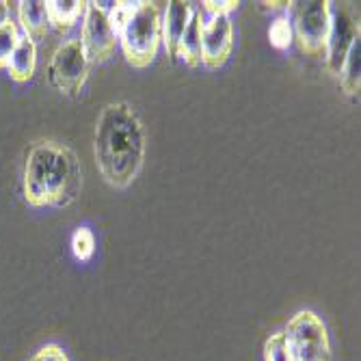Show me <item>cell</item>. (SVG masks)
<instances>
[{
	"instance_id": "9",
	"label": "cell",
	"mask_w": 361,
	"mask_h": 361,
	"mask_svg": "<svg viewBox=\"0 0 361 361\" xmlns=\"http://www.w3.org/2000/svg\"><path fill=\"white\" fill-rule=\"evenodd\" d=\"M234 50V24L229 16H206L202 28V65L219 70Z\"/></svg>"
},
{
	"instance_id": "13",
	"label": "cell",
	"mask_w": 361,
	"mask_h": 361,
	"mask_svg": "<svg viewBox=\"0 0 361 361\" xmlns=\"http://www.w3.org/2000/svg\"><path fill=\"white\" fill-rule=\"evenodd\" d=\"M206 22V13L202 11V7H195L190 22L182 35L180 42V50H178V59H182L190 68H197L202 65V28Z\"/></svg>"
},
{
	"instance_id": "22",
	"label": "cell",
	"mask_w": 361,
	"mask_h": 361,
	"mask_svg": "<svg viewBox=\"0 0 361 361\" xmlns=\"http://www.w3.org/2000/svg\"><path fill=\"white\" fill-rule=\"evenodd\" d=\"M30 361H70L68 353H65L59 344H46L42 346Z\"/></svg>"
},
{
	"instance_id": "10",
	"label": "cell",
	"mask_w": 361,
	"mask_h": 361,
	"mask_svg": "<svg viewBox=\"0 0 361 361\" xmlns=\"http://www.w3.org/2000/svg\"><path fill=\"white\" fill-rule=\"evenodd\" d=\"M192 5L190 3H180V0H171L167 3L165 16L160 20V35H162V44L167 48V54L176 61L178 59V50H180V42L184 30L190 22L192 16Z\"/></svg>"
},
{
	"instance_id": "1",
	"label": "cell",
	"mask_w": 361,
	"mask_h": 361,
	"mask_svg": "<svg viewBox=\"0 0 361 361\" xmlns=\"http://www.w3.org/2000/svg\"><path fill=\"white\" fill-rule=\"evenodd\" d=\"M93 154L102 178L115 186H130L145 160V130L137 111L126 102L106 104L95 123Z\"/></svg>"
},
{
	"instance_id": "16",
	"label": "cell",
	"mask_w": 361,
	"mask_h": 361,
	"mask_svg": "<svg viewBox=\"0 0 361 361\" xmlns=\"http://www.w3.org/2000/svg\"><path fill=\"white\" fill-rule=\"evenodd\" d=\"M20 37H22V30H20L18 22H13L9 18L7 22L0 24V70L7 68V63H9Z\"/></svg>"
},
{
	"instance_id": "18",
	"label": "cell",
	"mask_w": 361,
	"mask_h": 361,
	"mask_svg": "<svg viewBox=\"0 0 361 361\" xmlns=\"http://www.w3.org/2000/svg\"><path fill=\"white\" fill-rule=\"evenodd\" d=\"M72 253L80 262H89L95 253V236L89 227H78L72 236Z\"/></svg>"
},
{
	"instance_id": "8",
	"label": "cell",
	"mask_w": 361,
	"mask_h": 361,
	"mask_svg": "<svg viewBox=\"0 0 361 361\" xmlns=\"http://www.w3.org/2000/svg\"><path fill=\"white\" fill-rule=\"evenodd\" d=\"M361 37L359 22L348 5H334L331 3V28L329 39H326V68L331 74L340 76V70L344 65V59L355 44V39Z\"/></svg>"
},
{
	"instance_id": "19",
	"label": "cell",
	"mask_w": 361,
	"mask_h": 361,
	"mask_svg": "<svg viewBox=\"0 0 361 361\" xmlns=\"http://www.w3.org/2000/svg\"><path fill=\"white\" fill-rule=\"evenodd\" d=\"M139 3H141V0H139ZM139 3H128V0H119V3H111V7L106 9L109 22H111L113 30L117 32V37H119L121 28L126 26V22L133 18V13L137 11Z\"/></svg>"
},
{
	"instance_id": "11",
	"label": "cell",
	"mask_w": 361,
	"mask_h": 361,
	"mask_svg": "<svg viewBox=\"0 0 361 361\" xmlns=\"http://www.w3.org/2000/svg\"><path fill=\"white\" fill-rule=\"evenodd\" d=\"M18 22L22 35L30 37L35 44L37 39L46 37V32L50 30V20L44 0H22V3H18Z\"/></svg>"
},
{
	"instance_id": "7",
	"label": "cell",
	"mask_w": 361,
	"mask_h": 361,
	"mask_svg": "<svg viewBox=\"0 0 361 361\" xmlns=\"http://www.w3.org/2000/svg\"><path fill=\"white\" fill-rule=\"evenodd\" d=\"M89 65L80 39L63 42L48 63L50 85L65 95H76L89 78Z\"/></svg>"
},
{
	"instance_id": "20",
	"label": "cell",
	"mask_w": 361,
	"mask_h": 361,
	"mask_svg": "<svg viewBox=\"0 0 361 361\" xmlns=\"http://www.w3.org/2000/svg\"><path fill=\"white\" fill-rule=\"evenodd\" d=\"M264 361H292L283 331L273 334L264 344Z\"/></svg>"
},
{
	"instance_id": "14",
	"label": "cell",
	"mask_w": 361,
	"mask_h": 361,
	"mask_svg": "<svg viewBox=\"0 0 361 361\" xmlns=\"http://www.w3.org/2000/svg\"><path fill=\"white\" fill-rule=\"evenodd\" d=\"M46 7L50 26L59 35H65V32H70L82 20L87 3H82V0H50V3H46Z\"/></svg>"
},
{
	"instance_id": "3",
	"label": "cell",
	"mask_w": 361,
	"mask_h": 361,
	"mask_svg": "<svg viewBox=\"0 0 361 361\" xmlns=\"http://www.w3.org/2000/svg\"><path fill=\"white\" fill-rule=\"evenodd\" d=\"M160 7L156 3H139L137 11L119 32V46L133 68H147L154 63L162 44Z\"/></svg>"
},
{
	"instance_id": "15",
	"label": "cell",
	"mask_w": 361,
	"mask_h": 361,
	"mask_svg": "<svg viewBox=\"0 0 361 361\" xmlns=\"http://www.w3.org/2000/svg\"><path fill=\"white\" fill-rule=\"evenodd\" d=\"M359 72H361V37L355 39V44L350 46L342 70H340V82L348 95L359 93V87H361V74Z\"/></svg>"
},
{
	"instance_id": "5",
	"label": "cell",
	"mask_w": 361,
	"mask_h": 361,
	"mask_svg": "<svg viewBox=\"0 0 361 361\" xmlns=\"http://www.w3.org/2000/svg\"><path fill=\"white\" fill-rule=\"evenodd\" d=\"M292 35L301 52L307 56H324L326 39L331 28V3L329 0H305L292 3Z\"/></svg>"
},
{
	"instance_id": "17",
	"label": "cell",
	"mask_w": 361,
	"mask_h": 361,
	"mask_svg": "<svg viewBox=\"0 0 361 361\" xmlns=\"http://www.w3.org/2000/svg\"><path fill=\"white\" fill-rule=\"evenodd\" d=\"M269 39L277 50H288L292 46L294 35H292V24H290L288 16H279L273 20V24L269 28Z\"/></svg>"
},
{
	"instance_id": "12",
	"label": "cell",
	"mask_w": 361,
	"mask_h": 361,
	"mask_svg": "<svg viewBox=\"0 0 361 361\" xmlns=\"http://www.w3.org/2000/svg\"><path fill=\"white\" fill-rule=\"evenodd\" d=\"M5 70L11 76V80L28 82L35 76V70H37V44L30 37L22 35Z\"/></svg>"
},
{
	"instance_id": "2",
	"label": "cell",
	"mask_w": 361,
	"mask_h": 361,
	"mask_svg": "<svg viewBox=\"0 0 361 361\" xmlns=\"http://www.w3.org/2000/svg\"><path fill=\"white\" fill-rule=\"evenodd\" d=\"M24 200L35 208L70 206L82 186L80 160L56 141L35 143L24 162Z\"/></svg>"
},
{
	"instance_id": "4",
	"label": "cell",
	"mask_w": 361,
	"mask_h": 361,
	"mask_svg": "<svg viewBox=\"0 0 361 361\" xmlns=\"http://www.w3.org/2000/svg\"><path fill=\"white\" fill-rule=\"evenodd\" d=\"M292 361H331V340L322 318L310 310L294 314L283 329Z\"/></svg>"
},
{
	"instance_id": "21",
	"label": "cell",
	"mask_w": 361,
	"mask_h": 361,
	"mask_svg": "<svg viewBox=\"0 0 361 361\" xmlns=\"http://www.w3.org/2000/svg\"><path fill=\"white\" fill-rule=\"evenodd\" d=\"M236 9H238L236 0H206V3H202V11L208 18L210 16H229Z\"/></svg>"
},
{
	"instance_id": "23",
	"label": "cell",
	"mask_w": 361,
	"mask_h": 361,
	"mask_svg": "<svg viewBox=\"0 0 361 361\" xmlns=\"http://www.w3.org/2000/svg\"><path fill=\"white\" fill-rule=\"evenodd\" d=\"M9 20V3H5V0H0V24Z\"/></svg>"
},
{
	"instance_id": "6",
	"label": "cell",
	"mask_w": 361,
	"mask_h": 361,
	"mask_svg": "<svg viewBox=\"0 0 361 361\" xmlns=\"http://www.w3.org/2000/svg\"><path fill=\"white\" fill-rule=\"evenodd\" d=\"M109 5L104 3H87L82 16V30H80V46L89 63H106L115 56L119 37L113 30L106 13Z\"/></svg>"
}]
</instances>
